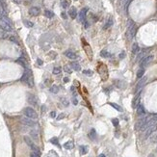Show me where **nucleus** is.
<instances>
[{
	"instance_id": "obj_8",
	"label": "nucleus",
	"mask_w": 157,
	"mask_h": 157,
	"mask_svg": "<svg viewBox=\"0 0 157 157\" xmlns=\"http://www.w3.org/2000/svg\"><path fill=\"white\" fill-rule=\"evenodd\" d=\"M153 60V55H148V56H146L143 60L141 61V67L145 68V67H146L148 64L150 63L151 61Z\"/></svg>"
},
{
	"instance_id": "obj_27",
	"label": "nucleus",
	"mask_w": 157,
	"mask_h": 157,
	"mask_svg": "<svg viewBox=\"0 0 157 157\" xmlns=\"http://www.w3.org/2000/svg\"><path fill=\"white\" fill-rule=\"evenodd\" d=\"M61 72H62V68H61L60 67H55L53 68V73H54V74L58 75V74H60Z\"/></svg>"
},
{
	"instance_id": "obj_22",
	"label": "nucleus",
	"mask_w": 157,
	"mask_h": 157,
	"mask_svg": "<svg viewBox=\"0 0 157 157\" xmlns=\"http://www.w3.org/2000/svg\"><path fill=\"white\" fill-rule=\"evenodd\" d=\"M50 92H51L52 94H58V93H59V88H58V86H56V85L51 86Z\"/></svg>"
},
{
	"instance_id": "obj_10",
	"label": "nucleus",
	"mask_w": 157,
	"mask_h": 157,
	"mask_svg": "<svg viewBox=\"0 0 157 157\" xmlns=\"http://www.w3.org/2000/svg\"><path fill=\"white\" fill-rule=\"evenodd\" d=\"M65 56H67L68 59H72V60H75L77 59V54L74 52V51H71V50H67L65 51Z\"/></svg>"
},
{
	"instance_id": "obj_21",
	"label": "nucleus",
	"mask_w": 157,
	"mask_h": 157,
	"mask_svg": "<svg viewBox=\"0 0 157 157\" xmlns=\"http://www.w3.org/2000/svg\"><path fill=\"white\" fill-rule=\"evenodd\" d=\"M144 74H145V68L140 67L139 70L137 71V77H138V78H142V77L144 76Z\"/></svg>"
},
{
	"instance_id": "obj_14",
	"label": "nucleus",
	"mask_w": 157,
	"mask_h": 157,
	"mask_svg": "<svg viewBox=\"0 0 157 157\" xmlns=\"http://www.w3.org/2000/svg\"><path fill=\"white\" fill-rule=\"evenodd\" d=\"M137 114L139 115V116H141V117H144L145 115H146V111H145V108H144V106L142 105V104H139L137 107Z\"/></svg>"
},
{
	"instance_id": "obj_46",
	"label": "nucleus",
	"mask_w": 157,
	"mask_h": 157,
	"mask_svg": "<svg viewBox=\"0 0 157 157\" xmlns=\"http://www.w3.org/2000/svg\"><path fill=\"white\" fill-rule=\"evenodd\" d=\"M152 142H157V135L156 136H154L153 138H152V140H151Z\"/></svg>"
},
{
	"instance_id": "obj_25",
	"label": "nucleus",
	"mask_w": 157,
	"mask_h": 157,
	"mask_svg": "<svg viewBox=\"0 0 157 157\" xmlns=\"http://www.w3.org/2000/svg\"><path fill=\"white\" fill-rule=\"evenodd\" d=\"M113 25V19L112 18H109L108 20H107V22L105 23V25H104V29H107V28H109V27H111Z\"/></svg>"
},
{
	"instance_id": "obj_35",
	"label": "nucleus",
	"mask_w": 157,
	"mask_h": 157,
	"mask_svg": "<svg viewBox=\"0 0 157 157\" xmlns=\"http://www.w3.org/2000/svg\"><path fill=\"white\" fill-rule=\"evenodd\" d=\"M50 143H52V144H54V145H56V146H58L59 145V143H58V139L57 138H52L51 140H50Z\"/></svg>"
},
{
	"instance_id": "obj_49",
	"label": "nucleus",
	"mask_w": 157,
	"mask_h": 157,
	"mask_svg": "<svg viewBox=\"0 0 157 157\" xmlns=\"http://www.w3.org/2000/svg\"><path fill=\"white\" fill-rule=\"evenodd\" d=\"M38 64H39V65H42V64H43V62H42V60L38 59Z\"/></svg>"
},
{
	"instance_id": "obj_20",
	"label": "nucleus",
	"mask_w": 157,
	"mask_h": 157,
	"mask_svg": "<svg viewBox=\"0 0 157 157\" xmlns=\"http://www.w3.org/2000/svg\"><path fill=\"white\" fill-rule=\"evenodd\" d=\"M70 66H71V68H72V69H74V70H76V71L80 70V65H79L78 63L72 62V63H70Z\"/></svg>"
},
{
	"instance_id": "obj_50",
	"label": "nucleus",
	"mask_w": 157,
	"mask_h": 157,
	"mask_svg": "<svg viewBox=\"0 0 157 157\" xmlns=\"http://www.w3.org/2000/svg\"><path fill=\"white\" fill-rule=\"evenodd\" d=\"M64 82H66V83H67V82H68V78L65 77V78H64Z\"/></svg>"
},
{
	"instance_id": "obj_4",
	"label": "nucleus",
	"mask_w": 157,
	"mask_h": 157,
	"mask_svg": "<svg viewBox=\"0 0 157 157\" xmlns=\"http://www.w3.org/2000/svg\"><path fill=\"white\" fill-rule=\"evenodd\" d=\"M157 129V123H153V124H151V125H149L147 128H146L144 131H145V134H144V138L145 139H147L153 132H155Z\"/></svg>"
},
{
	"instance_id": "obj_16",
	"label": "nucleus",
	"mask_w": 157,
	"mask_h": 157,
	"mask_svg": "<svg viewBox=\"0 0 157 157\" xmlns=\"http://www.w3.org/2000/svg\"><path fill=\"white\" fill-rule=\"evenodd\" d=\"M139 101H140V93H138V94H136L135 97H134V99H133V102H132L133 108H136V107L139 105Z\"/></svg>"
},
{
	"instance_id": "obj_2",
	"label": "nucleus",
	"mask_w": 157,
	"mask_h": 157,
	"mask_svg": "<svg viewBox=\"0 0 157 157\" xmlns=\"http://www.w3.org/2000/svg\"><path fill=\"white\" fill-rule=\"evenodd\" d=\"M136 34V26H135V23L130 19L128 20V25H127V31H126V36H127V39L128 40H132L134 38Z\"/></svg>"
},
{
	"instance_id": "obj_51",
	"label": "nucleus",
	"mask_w": 157,
	"mask_h": 157,
	"mask_svg": "<svg viewBox=\"0 0 157 157\" xmlns=\"http://www.w3.org/2000/svg\"><path fill=\"white\" fill-rule=\"evenodd\" d=\"M98 157H105V155H104V154H100Z\"/></svg>"
},
{
	"instance_id": "obj_37",
	"label": "nucleus",
	"mask_w": 157,
	"mask_h": 157,
	"mask_svg": "<svg viewBox=\"0 0 157 157\" xmlns=\"http://www.w3.org/2000/svg\"><path fill=\"white\" fill-rule=\"evenodd\" d=\"M64 69H65V71H66V72H67V73H71V68H70L68 66H66V67H64Z\"/></svg>"
},
{
	"instance_id": "obj_12",
	"label": "nucleus",
	"mask_w": 157,
	"mask_h": 157,
	"mask_svg": "<svg viewBox=\"0 0 157 157\" xmlns=\"http://www.w3.org/2000/svg\"><path fill=\"white\" fill-rule=\"evenodd\" d=\"M28 102L31 104V105H33V106H36L37 105V98H36V96L35 95H33V94H28Z\"/></svg>"
},
{
	"instance_id": "obj_17",
	"label": "nucleus",
	"mask_w": 157,
	"mask_h": 157,
	"mask_svg": "<svg viewBox=\"0 0 157 157\" xmlns=\"http://www.w3.org/2000/svg\"><path fill=\"white\" fill-rule=\"evenodd\" d=\"M68 15H69V16H70L71 18H75V17L77 16V10H76L74 7L70 8L69 11H68Z\"/></svg>"
},
{
	"instance_id": "obj_38",
	"label": "nucleus",
	"mask_w": 157,
	"mask_h": 157,
	"mask_svg": "<svg viewBox=\"0 0 157 157\" xmlns=\"http://www.w3.org/2000/svg\"><path fill=\"white\" fill-rule=\"evenodd\" d=\"M112 123H113L114 126L119 125V120H118V119H113V120H112Z\"/></svg>"
},
{
	"instance_id": "obj_40",
	"label": "nucleus",
	"mask_w": 157,
	"mask_h": 157,
	"mask_svg": "<svg viewBox=\"0 0 157 157\" xmlns=\"http://www.w3.org/2000/svg\"><path fill=\"white\" fill-rule=\"evenodd\" d=\"M83 73H84V74H86V75H88V76H91L93 72H92L91 70H83Z\"/></svg>"
},
{
	"instance_id": "obj_42",
	"label": "nucleus",
	"mask_w": 157,
	"mask_h": 157,
	"mask_svg": "<svg viewBox=\"0 0 157 157\" xmlns=\"http://www.w3.org/2000/svg\"><path fill=\"white\" fill-rule=\"evenodd\" d=\"M64 118H65V114L62 113V114H60V115L57 117V120H58V121H60V120H62V119H64Z\"/></svg>"
},
{
	"instance_id": "obj_53",
	"label": "nucleus",
	"mask_w": 157,
	"mask_h": 157,
	"mask_svg": "<svg viewBox=\"0 0 157 157\" xmlns=\"http://www.w3.org/2000/svg\"><path fill=\"white\" fill-rule=\"evenodd\" d=\"M0 28H1V27H0Z\"/></svg>"
},
{
	"instance_id": "obj_31",
	"label": "nucleus",
	"mask_w": 157,
	"mask_h": 157,
	"mask_svg": "<svg viewBox=\"0 0 157 157\" xmlns=\"http://www.w3.org/2000/svg\"><path fill=\"white\" fill-rule=\"evenodd\" d=\"M110 105L112 106V107H114L116 110H118V111H120V112H122L123 111V109L118 105V104H116V103H110Z\"/></svg>"
},
{
	"instance_id": "obj_39",
	"label": "nucleus",
	"mask_w": 157,
	"mask_h": 157,
	"mask_svg": "<svg viewBox=\"0 0 157 157\" xmlns=\"http://www.w3.org/2000/svg\"><path fill=\"white\" fill-rule=\"evenodd\" d=\"M9 40H10V41H12V42H14L15 44L17 45V41H16V39L14 37V36H10V37H9Z\"/></svg>"
},
{
	"instance_id": "obj_45",
	"label": "nucleus",
	"mask_w": 157,
	"mask_h": 157,
	"mask_svg": "<svg viewBox=\"0 0 157 157\" xmlns=\"http://www.w3.org/2000/svg\"><path fill=\"white\" fill-rule=\"evenodd\" d=\"M62 17H63L64 19H67V14H66V13H62Z\"/></svg>"
},
{
	"instance_id": "obj_44",
	"label": "nucleus",
	"mask_w": 157,
	"mask_h": 157,
	"mask_svg": "<svg viewBox=\"0 0 157 157\" xmlns=\"http://www.w3.org/2000/svg\"><path fill=\"white\" fill-rule=\"evenodd\" d=\"M55 115H56V113H55L54 111L50 113V117H51V118H55Z\"/></svg>"
},
{
	"instance_id": "obj_36",
	"label": "nucleus",
	"mask_w": 157,
	"mask_h": 157,
	"mask_svg": "<svg viewBox=\"0 0 157 157\" xmlns=\"http://www.w3.org/2000/svg\"><path fill=\"white\" fill-rule=\"evenodd\" d=\"M16 62H17L18 64H20V65H22V66H23L24 67H26V64L23 62V59H22V58H19V59H18V60H17Z\"/></svg>"
},
{
	"instance_id": "obj_30",
	"label": "nucleus",
	"mask_w": 157,
	"mask_h": 157,
	"mask_svg": "<svg viewBox=\"0 0 157 157\" xmlns=\"http://www.w3.org/2000/svg\"><path fill=\"white\" fill-rule=\"evenodd\" d=\"M61 5H62V7H63L64 9H67V8H68V6H69V4H68V2H67V0H62V1H61Z\"/></svg>"
},
{
	"instance_id": "obj_1",
	"label": "nucleus",
	"mask_w": 157,
	"mask_h": 157,
	"mask_svg": "<svg viewBox=\"0 0 157 157\" xmlns=\"http://www.w3.org/2000/svg\"><path fill=\"white\" fill-rule=\"evenodd\" d=\"M0 27L6 32H10L13 30V27H12V23L11 21L9 20V18L6 16H3L0 19Z\"/></svg>"
},
{
	"instance_id": "obj_11",
	"label": "nucleus",
	"mask_w": 157,
	"mask_h": 157,
	"mask_svg": "<svg viewBox=\"0 0 157 157\" xmlns=\"http://www.w3.org/2000/svg\"><path fill=\"white\" fill-rule=\"evenodd\" d=\"M87 12H88V9H87V8H84V9H82V10L80 11V13H79V19H80V21H81L82 23H84V22L86 21V14H87Z\"/></svg>"
},
{
	"instance_id": "obj_33",
	"label": "nucleus",
	"mask_w": 157,
	"mask_h": 157,
	"mask_svg": "<svg viewBox=\"0 0 157 157\" xmlns=\"http://www.w3.org/2000/svg\"><path fill=\"white\" fill-rule=\"evenodd\" d=\"M24 24H25L26 27H29V28L33 27V25H34L31 21H28V20H24Z\"/></svg>"
},
{
	"instance_id": "obj_52",
	"label": "nucleus",
	"mask_w": 157,
	"mask_h": 157,
	"mask_svg": "<svg viewBox=\"0 0 157 157\" xmlns=\"http://www.w3.org/2000/svg\"><path fill=\"white\" fill-rule=\"evenodd\" d=\"M148 157H153V155H152V154H150V155H149Z\"/></svg>"
},
{
	"instance_id": "obj_23",
	"label": "nucleus",
	"mask_w": 157,
	"mask_h": 157,
	"mask_svg": "<svg viewBox=\"0 0 157 157\" xmlns=\"http://www.w3.org/2000/svg\"><path fill=\"white\" fill-rule=\"evenodd\" d=\"M88 152V147L86 146H80V153L82 154V155H84V154H86Z\"/></svg>"
},
{
	"instance_id": "obj_48",
	"label": "nucleus",
	"mask_w": 157,
	"mask_h": 157,
	"mask_svg": "<svg viewBox=\"0 0 157 157\" xmlns=\"http://www.w3.org/2000/svg\"><path fill=\"white\" fill-rule=\"evenodd\" d=\"M120 57H121V58H123V57H124V52H123L122 54H120Z\"/></svg>"
},
{
	"instance_id": "obj_3",
	"label": "nucleus",
	"mask_w": 157,
	"mask_h": 157,
	"mask_svg": "<svg viewBox=\"0 0 157 157\" xmlns=\"http://www.w3.org/2000/svg\"><path fill=\"white\" fill-rule=\"evenodd\" d=\"M21 80H22L24 83H26L27 85H29L30 87H32V86L34 85V83H33V78H32L31 71H30V70H26V71L24 72V74H23V76H22Z\"/></svg>"
},
{
	"instance_id": "obj_19",
	"label": "nucleus",
	"mask_w": 157,
	"mask_h": 157,
	"mask_svg": "<svg viewBox=\"0 0 157 157\" xmlns=\"http://www.w3.org/2000/svg\"><path fill=\"white\" fill-rule=\"evenodd\" d=\"M73 146H74V145H73V143H72L71 141L67 142V143L64 145V147H65L66 149H72V148H73Z\"/></svg>"
},
{
	"instance_id": "obj_24",
	"label": "nucleus",
	"mask_w": 157,
	"mask_h": 157,
	"mask_svg": "<svg viewBox=\"0 0 157 157\" xmlns=\"http://www.w3.org/2000/svg\"><path fill=\"white\" fill-rule=\"evenodd\" d=\"M9 35L6 31H0V39H9Z\"/></svg>"
},
{
	"instance_id": "obj_13",
	"label": "nucleus",
	"mask_w": 157,
	"mask_h": 157,
	"mask_svg": "<svg viewBox=\"0 0 157 157\" xmlns=\"http://www.w3.org/2000/svg\"><path fill=\"white\" fill-rule=\"evenodd\" d=\"M29 14L33 16H39L40 15V9L38 7H32L31 9L29 10Z\"/></svg>"
},
{
	"instance_id": "obj_34",
	"label": "nucleus",
	"mask_w": 157,
	"mask_h": 157,
	"mask_svg": "<svg viewBox=\"0 0 157 157\" xmlns=\"http://www.w3.org/2000/svg\"><path fill=\"white\" fill-rule=\"evenodd\" d=\"M30 157H41V155H40V151H33L31 153V156Z\"/></svg>"
},
{
	"instance_id": "obj_6",
	"label": "nucleus",
	"mask_w": 157,
	"mask_h": 157,
	"mask_svg": "<svg viewBox=\"0 0 157 157\" xmlns=\"http://www.w3.org/2000/svg\"><path fill=\"white\" fill-rule=\"evenodd\" d=\"M146 80L147 78L146 77H142L140 80H139V82L137 83V85H136V94H138V93H140L141 92V90L143 89V87L145 86V84L146 83Z\"/></svg>"
},
{
	"instance_id": "obj_15",
	"label": "nucleus",
	"mask_w": 157,
	"mask_h": 157,
	"mask_svg": "<svg viewBox=\"0 0 157 157\" xmlns=\"http://www.w3.org/2000/svg\"><path fill=\"white\" fill-rule=\"evenodd\" d=\"M146 53H147V50H143V51H139V54L137 56V62L139 61H142L146 56Z\"/></svg>"
},
{
	"instance_id": "obj_18",
	"label": "nucleus",
	"mask_w": 157,
	"mask_h": 157,
	"mask_svg": "<svg viewBox=\"0 0 157 157\" xmlns=\"http://www.w3.org/2000/svg\"><path fill=\"white\" fill-rule=\"evenodd\" d=\"M139 51H140V47L138 45V44H133V45H132V53L133 54H137V53H139Z\"/></svg>"
},
{
	"instance_id": "obj_5",
	"label": "nucleus",
	"mask_w": 157,
	"mask_h": 157,
	"mask_svg": "<svg viewBox=\"0 0 157 157\" xmlns=\"http://www.w3.org/2000/svg\"><path fill=\"white\" fill-rule=\"evenodd\" d=\"M23 113H24V115L27 117V118H30V119H37L38 118V114L36 113V111L34 110L33 108L31 107H26L24 111H23Z\"/></svg>"
},
{
	"instance_id": "obj_47",
	"label": "nucleus",
	"mask_w": 157,
	"mask_h": 157,
	"mask_svg": "<svg viewBox=\"0 0 157 157\" xmlns=\"http://www.w3.org/2000/svg\"><path fill=\"white\" fill-rule=\"evenodd\" d=\"M15 3H16V4H19L20 3V0H13Z\"/></svg>"
},
{
	"instance_id": "obj_28",
	"label": "nucleus",
	"mask_w": 157,
	"mask_h": 157,
	"mask_svg": "<svg viewBox=\"0 0 157 157\" xmlns=\"http://www.w3.org/2000/svg\"><path fill=\"white\" fill-rule=\"evenodd\" d=\"M45 16L48 17V18H52V17L54 16L53 12H51V11H49V10H46V11L45 12Z\"/></svg>"
},
{
	"instance_id": "obj_32",
	"label": "nucleus",
	"mask_w": 157,
	"mask_h": 157,
	"mask_svg": "<svg viewBox=\"0 0 157 157\" xmlns=\"http://www.w3.org/2000/svg\"><path fill=\"white\" fill-rule=\"evenodd\" d=\"M61 102L64 104V106H68V104H69V102L65 97H61Z\"/></svg>"
},
{
	"instance_id": "obj_9",
	"label": "nucleus",
	"mask_w": 157,
	"mask_h": 157,
	"mask_svg": "<svg viewBox=\"0 0 157 157\" xmlns=\"http://www.w3.org/2000/svg\"><path fill=\"white\" fill-rule=\"evenodd\" d=\"M21 123L27 126H35V124H36L35 122L32 121V119L27 118V117H26V118H22V119H21Z\"/></svg>"
},
{
	"instance_id": "obj_29",
	"label": "nucleus",
	"mask_w": 157,
	"mask_h": 157,
	"mask_svg": "<svg viewBox=\"0 0 157 157\" xmlns=\"http://www.w3.org/2000/svg\"><path fill=\"white\" fill-rule=\"evenodd\" d=\"M100 56L101 57H105V58H108V57H110V53L108 52V51H106V50H103V51H101L100 52Z\"/></svg>"
},
{
	"instance_id": "obj_41",
	"label": "nucleus",
	"mask_w": 157,
	"mask_h": 157,
	"mask_svg": "<svg viewBox=\"0 0 157 157\" xmlns=\"http://www.w3.org/2000/svg\"><path fill=\"white\" fill-rule=\"evenodd\" d=\"M31 135L34 139H38V134H37V132H36V131H32Z\"/></svg>"
},
{
	"instance_id": "obj_26",
	"label": "nucleus",
	"mask_w": 157,
	"mask_h": 157,
	"mask_svg": "<svg viewBox=\"0 0 157 157\" xmlns=\"http://www.w3.org/2000/svg\"><path fill=\"white\" fill-rule=\"evenodd\" d=\"M89 137H90L92 140H95V138H96V134H95V130H94V129H92V130L90 131V133H89Z\"/></svg>"
},
{
	"instance_id": "obj_43",
	"label": "nucleus",
	"mask_w": 157,
	"mask_h": 157,
	"mask_svg": "<svg viewBox=\"0 0 157 157\" xmlns=\"http://www.w3.org/2000/svg\"><path fill=\"white\" fill-rule=\"evenodd\" d=\"M72 103H73L74 105H77V103H78V101H77V99L73 97V98H72Z\"/></svg>"
},
{
	"instance_id": "obj_7",
	"label": "nucleus",
	"mask_w": 157,
	"mask_h": 157,
	"mask_svg": "<svg viewBox=\"0 0 157 157\" xmlns=\"http://www.w3.org/2000/svg\"><path fill=\"white\" fill-rule=\"evenodd\" d=\"M24 141H25V143L27 144V146H30L32 149H33V151H40V150H39V148L35 146V144L33 143V141H32L28 136H24Z\"/></svg>"
}]
</instances>
